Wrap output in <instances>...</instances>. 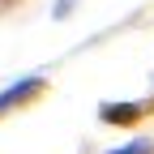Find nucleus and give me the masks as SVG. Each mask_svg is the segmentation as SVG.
Returning <instances> with one entry per match:
<instances>
[{"mask_svg": "<svg viewBox=\"0 0 154 154\" xmlns=\"http://www.w3.org/2000/svg\"><path fill=\"white\" fill-rule=\"evenodd\" d=\"M103 116H107V120H120V124H124V120H137V107H107Z\"/></svg>", "mask_w": 154, "mask_h": 154, "instance_id": "obj_2", "label": "nucleus"}, {"mask_svg": "<svg viewBox=\"0 0 154 154\" xmlns=\"http://www.w3.org/2000/svg\"><path fill=\"white\" fill-rule=\"evenodd\" d=\"M43 90V82H38V77H26V82H17V86H9L5 94H0V111H9L13 103H22L26 94H38Z\"/></svg>", "mask_w": 154, "mask_h": 154, "instance_id": "obj_1", "label": "nucleus"}, {"mask_svg": "<svg viewBox=\"0 0 154 154\" xmlns=\"http://www.w3.org/2000/svg\"><path fill=\"white\" fill-rule=\"evenodd\" d=\"M154 146L150 141H128V146H120V150H111V154H150Z\"/></svg>", "mask_w": 154, "mask_h": 154, "instance_id": "obj_3", "label": "nucleus"}]
</instances>
